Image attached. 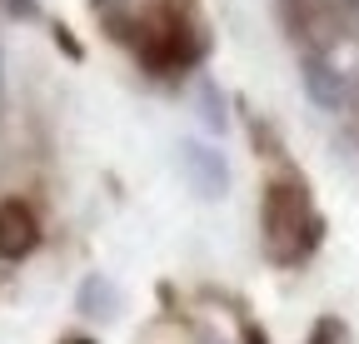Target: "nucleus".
I'll return each mask as SVG.
<instances>
[{
  "instance_id": "nucleus-5",
  "label": "nucleus",
  "mask_w": 359,
  "mask_h": 344,
  "mask_svg": "<svg viewBox=\"0 0 359 344\" xmlns=\"http://www.w3.org/2000/svg\"><path fill=\"white\" fill-rule=\"evenodd\" d=\"M185 170L200 195H224L230 185V170H224V155L219 150H205V145H185Z\"/></svg>"
},
{
  "instance_id": "nucleus-1",
  "label": "nucleus",
  "mask_w": 359,
  "mask_h": 344,
  "mask_svg": "<svg viewBox=\"0 0 359 344\" xmlns=\"http://www.w3.org/2000/svg\"><path fill=\"white\" fill-rule=\"evenodd\" d=\"M110 35L125 40V46L145 60V70L155 75H175V70H190L205 50H210V35L200 30V20L180 6V0H150L145 11H115L105 15Z\"/></svg>"
},
{
  "instance_id": "nucleus-9",
  "label": "nucleus",
  "mask_w": 359,
  "mask_h": 344,
  "mask_svg": "<svg viewBox=\"0 0 359 344\" xmlns=\"http://www.w3.org/2000/svg\"><path fill=\"white\" fill-rule=\"evenodd\" d=\"M11 15H20V20H30V15H35V0H11Z\"/></svg>"
},
{
  "instance_id": "nucleus-8",
  "label": "nucleus",
  "mask_w": 359,
  "mask_h": 344,
  "mask_svg": "<svg viewBox=\"0 0 359 344\" xmlns=\"http://www.w3.org/2000/svg\"><path fill=\"white\" fill-rule=\"evenodd\" d=\"M200 120L210 125V130H224V110H219V90H215L210 80L200 85Z\"/></svg>"
},
{
  "instance_id": "nucleus-4",
  "label": "nucleus",
  "mask_w": 359,
  "mask_h": 344,
  "mask_svg": "<svg viewBox=\"0 0 359 344\" xmlns=\"http://www.w3.org/2000/svg\"><path fill=\"white\" fill-rule=\"evenodd\" d=\"M304 90H309V100L320 105V110H339V105H344V75H339L330 60L309 55V60H304Z\"/></svg>"
},
{
  "instance_id": "nucleus-10",
  "label": "nucleus",
  "mask_w": 359,
  "mask_h": 344,
  "mask_svg": "<svg viewBox=\"0 0 359 344\" xmlns=\"http://www.w3.org/2000/svg\"><path fill=\"white\" fill-rule=\"evenodd\" d=\"M60 344H95V339H80V334H75V339H60Z\"/></svg>"
},
{
  "instance_id": "nucleus-2",
  "label": "nucleus",
  "mask_w": 359,
  "mask_h": 344,
  "mask_svg": "<svg viewBox=\"0 0 359 344\" xmlns=\"http://www.w3.org/2000/svg\"><path fill=\"white\" fill-rule=\"evenodd\" d=\"M259 230H264V254L269 265H304L325 240V220L314 209V195L309 185L294 175H275L264 185V200H259Z\"/></svg>"
},
{
  "instance_id": "nucleus-7",
  "label": "nucleus",
  "mask_w": 359,
  "mask_h": 344,
  "mask_svg": "<svg viewBox=\"0 0 359 344\" xmlns=\"http://www.w3.org/2000/svg\"><path fill=\"white\" fill-rule=\"evenodd\" d=\"M309 344H354V339H349V324L339 315H325V319H314Z\"/></svg>"
},
{
  "instance_id": "nucleus-6",
  "label": "nucleus",
  "mask_w": 359,
  "mask_h": 344,
  "mask_svg": "<svg viewBox=\"0 0 359 344\" xmlns=\"http://www.w3.org/2000/svg\"><path fill=\"white\" fill-rule=\"evenodd\" d=\"M115 310H120L115 284H110L105 275H90V280L80 284V315H90V319H115Z\"/></svg>"
},
{
  "instance_id": "nucleus-3",
  "label": "nucleus",
  "mask_w": 359,
  "mask_h": 344,
  "mask_svg": "<svg viewBox=\"0 0 359 344\" xmlns=\"http://www.w3.org/2000/svg\"><path fill=\"white\" fill-rule=\"evenodd\" d=\"M40 245V220L25 200H0V260H25Z\"/></svg>"
}]
</instances>
